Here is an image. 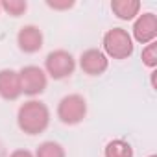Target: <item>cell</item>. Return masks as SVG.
<instances>
[{
	"instance_id": "cell-1",
	"label": "cell",
	"mask_w": 157,
	"mask_h": 157,
	"mask_svg": "<svg viewBox=\"0 0 157 157\" xmlns=\"http://www.w3.org/2000/svg\"><path fill=\"white\" fill-rule=\"evenodd\" d=\"M17 122H19V128L24 133H28V135H39L50 124V111H48V107L43 102L30 100V102H26V104H22L19 107Z\"/></svg>"
},
{
	"instance_id": "cell-2",
	"label": "cell",
	"mask_w": 157,
	"mask_h": 157,
	"mask_svg": "<svg viewBox=\"0 0 157 157\" xmlns=\"http://www.w3.org/2000/svg\"><path fill=\"white\" fill-rule=\"evenodd\" d=\"M104 50L113 59H126L133 54V41L131 35L124 28L107 30L104 35Z\"/></svg>"
},
{
	"instance_id": "cell-3",
	"label": "cell",
	"mask_w": 157,
	"mask_h": 157,
	"mask_svg": "<svg viewBox=\"0 0 157 157\" xmlns=\"http://www.w3.org/2000/svg\"><path fill=\"white\" fill-rule=\"evenodd\" d=\"M87 115V102L82 94H68L57 105V117L63 124H80Z\"/></svg>"
},
{
	"instance_id": "cell-4",
	"label": "cell",
	"mask_w": 157,
	"mask_h": 157,
	"mask_svg": "<svg viewBox=\"0 0 157 157\" xmlns=\"http://www.w3.org/2000/svg\"><path fill=\"white\" fill-rule=\"evenodd\" d=\"M44 68L50 74V78H54V80H63V78H68L74 72L76 59L67 50H54L46 56Z\"/></svg>"
},
{
	"instance_id": "cell-5",
	"label": "cell",
	"mask_w": 157,
	"mask_h": 157,
	"mask_svg": "<svg viewBox=\"0 0 157 157\" xmlns=\"http://www.w3.org/2000/svg\"><path fill=\"white\" fill-rule=\"evenodd\" d=\"M19 80H21V89L24 94L28 96H35V94H41L44 89H46V72L41 68V67H35V65H28V67H22L19 70Z\"/></svg>"
},
{
	"instance_id": "cell-6",
	"label": "cell",
	"mask_w": 157,
	"mask_h": 157,
	"mask_svg": "<svg viewBox=\"0 0 157 157\" xmlns=\"http://www.w3.org/2000/svg\"><path fill=\"white\" fill-rule=\"evenodd\" d=\"M80 67H82V70H83L85 74H89V76H100V74H104V72L107 70L109 59H107V56H105L102 50H98V48H89V50H85V52L82 54V57H80Z\"/></svg>"
},
{
	"instance_id": "cell-7",
	"label": "cell",
	"mask_w": 157,
	"mask_h": 157,
	"mask_svg": "<svg viewBox=\"0 0 157 157\" xmlns=\"http://www.w3.org/2000/svg\"><path fill=\"white\" fill-rule=\"evenodd\" d=\"M133 37L142 44L153 43V39L157 37V17L153 13L139 15L133 24Z\"/></svg>"
},
{
	"instance_id": "cell-8",
	"label": "cell",
	"mask_w": 157,
	"mask_h": 157,
	"mask_svg": "<svg viewBox=\"0 0 157 157\" xmlns=\"http://www.w3.org/2000/svg\"><path fill=\"white\" fill-rule=\"evenodd\" d=\"M17 43H19V48L22 52H26V54L39 52L41 46H43V33L33 24L22 26L19 30V33H17Z\"/></svg>"
},
{
	"instance_id": "cell-9",
	"label": "cell",
	"mask_w": 157,
	"mask_h": 157,
	"mask_svg": "<svg viewBox=\"0 0 157 157\" xmlns=\"http://www.w3.org/2000/svg\"><path fill=\"white\" fill-rule=\"evenodd\" d=\"M21 94H22V89H21L19 72L11 68L0 70V96L4 100H17Z\"/></svg>"
},
{
	"instance_id": "cell-10",
	"label": "cell",
	"mask_w": 157,
	"mask_h": 157,
	"mask_svg": "<svg viewBox=\"0 0 157 157\" xmlns=\"http://www.w3.org/2000/svg\"><path fill=\"white\" fill-rule=\"evenodd\" d=\"M111 11L120 21H131V19H135L139 15L140 2L139 0H113L111 2Z\"/></svg>"
},
{
	"instance_id": "cell-11",
	"label": "cell",
	"mask_w": 157,
	"mask_h": 157,
	"mask_svg": "<svg viewBox=\"0 0 157 157\" xmlns=\"http://www.w3.org/2000/svg\"><path fill=\"white\" fill-rule=\"evenodd\" d=\"M104 157H133V148L126 140H111L104 150Z\"/></svg>"
},
{
	"instance_id": "cell-12",
	"label": "cell",
	"mask_w": 157,
	"mask_h": 157,
	"mask_svg": "<svg viewBox=\"0 0 157 157\" xmlns=\"http://www.w3.org/2000/svg\"><path fill=\"white\" fill-rule=\"evenodd\" d=\"M35 157H65V150L61 144H57L54 140H46L37 148Z\"/></svg>"
},
{
	"instance_id": "cell-13",
	"label": "cell",
	"mask_w": 157,
	"mask_h": 157,
	"mask_svg": "<svg viewBox=\"0 0 157 157\" xmlns=\"http://www.w3.org/2000/svg\"><path fill=\"white\" fill-rule=\"evenodd\" d=\"M0 10H4L11 17H21L28 10V4L24 0H4V2L0 4Z\"/></svg>"
},
{
	"instance_id": "cell-14",
	"label": "cell",
	"mask_w": 157,
	"mask_h": 157,
	"mask_svg": "<svg viewBox=\"0 0 157 157\" xmlns=\"http://www.w3.org/2000/svg\"><path fill=\"white\" fill-rule=\"evenodd\" d=\"M142 63L150 68H155L157 65V44L155 43L146 44V48L142 50Z\"/></svg>"
},
{
	"instance_id": "cell-15",
	"label": "cell",
	"mask_w": 157,
	"mask_h": 157,
	"mask_svg": "<svg viewBox=\"0 0 157 157\" xmlns=\"http://www.w3.org/2000/svg\"><path fill=\"white\" fill-rule=\"evenodd\" d=\"M46 6L54 10H68L74 6L72 0H46Z\"/></svg>"
},
{
	"instance_id": "cell-16",
	"label": "cell",
	"mask_w": 157,
	"mask_h": 157,
	"mask_svg": "<svg viewBox=\"0 0 157 157\" xmlns=\"http://www.w3.org/2000/svg\"><path fill=\"white\" fill-rule=\"evenodd\" d=\"M10 157H33V153L28 151V150H15Z\"/></svg>"
},
{
	"instance_id": "cell-17",
	"label": "cell",
	"mask_w": 157,
	"mask_h": 157,
	"mask_svg": "<svg viewBox=\"0 0 157 157\" xmlns=\"http://www.w3.org/2000/svg\"><path fill=\"white\" fill-rule=\"evenodd\" d=\"M150 157H157V155H150Z\"/></svg>"
}]
</instances>
